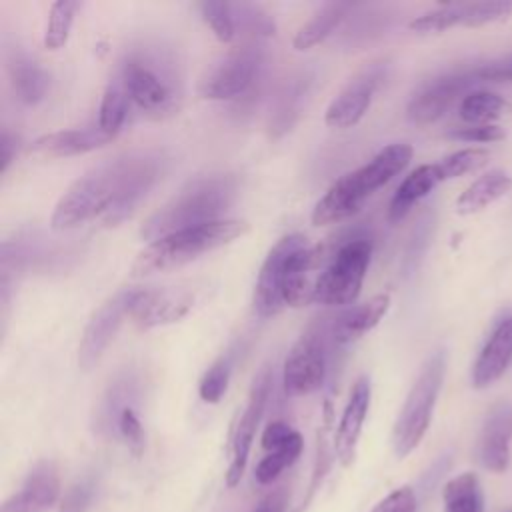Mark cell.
I'll return each instance as SVG.
<instances>
[{
    "mask_svg": "<svg viewBox=\"0 0 512 512\" xmlns=\"http://www.w3.org/2000/svg\"><path fill=\"white\" fill-rule=\"evenodd\" d=\"M328 334L330 330L324 324H312L290 348L282 370V384L290 396H304L322 386L326 378Z\"/></svg>",
    "mask_w": 512,
    "mask_h": 512,
    "instance_id": "cell-9",
    "label": "cell"
},
{
    "mask_svg": "<svg viewBox=\"0 0 512 512\" xmlns=\"http://www.w3.org/2000/svg\"><path fill=\"white\" fill-rule=\"evenodd\" d=\"M446 374V354L436 350L414 380L392 428V446L398 458L408 456L428 432L434 406Z\"/></svg>",
    "mask_w": 512,
    "mask_h": 512,
    "instance_id": "cell-6",
    "label": "cell"
},
{
    "mask_svg": "<svg viewBox=\"0 0 512 512\" xmlns=\"http://www.w3.org/2000/svg\"><path fill=\"white\" fill-rule=\"evenodd\" d=\"M238 192L232 174H210L188 182L174 198L156 210L140 228V236L154 242L162 236L222 220Z\"/></svg>",
    "mask_w": 512,
    "mask_h": 512,
    "instance_id": "cell-3",
    "label": "cell"
},
{
    "mask_svg": "<svg viewBox=\"0 0 512 512\" xmlns=\"http://www.w3.org/2000/svg\"><path fill=\"white\" fill-rule=\"evenodd\" d=\"M370 408V380L360 376L352 386L348 402L344 406L336 436H334V456L342 466H350L356 456L358 438Z\"/></svg>",
    "mask_w": 512,
    "mask_h": 512,
    "instance_id": "cell-19",
    "label": "cell"
},
{
    "mask_svg": "<svg viewBox=\"0 0 512 512\" xmlns=\"http://www.w3.org/2000/svg\"><path fill=\"white\" fill-rule=\"evenodd\" d=\"M372 258V240L366 236H352L328 250L316 286V304L346 306L352 304L364 284Z\"/></svg>",
    "mask_w": 512,
    "mask_h": 512,
    "instance_id": "cell-7",
    "label": "cell"
},
{
    "mask_svg": "<svg viewBox=\"0 0 512 512\" xmlns=\"http://www.w3.org/2000/svg\"><path fill=\"white\" fill-rule=\"evenodd\" d=\"M198 10L216 40H220L222 44H230L236 38V24L230 2H200Z\"/></svg>",
    "mask_w": 512,
    "mask_h": 512,
    "instance_id": "cell-36",
    "label": "cell"
},
{
    "mask_svg": "<svg viewBox=\"0 0 512 512\" xmlns=\"http://www.w3.org/2000/svg\"><path fill=\"white\" fill-rule=\"evenodd\" d=\"M512 188V178L504 170H490L474 180L456 200L458 214H474L508 194Z\"/></svg>",
    "mask_w": 512,
    "mask_h": 512,
    "instance_id": "cell-25",
    "label": "cell"
},
{
    "mask_svg": "<svg viewBox=\"0 0 512 512\" xmlns=\"http://www.w3.org/2000/svg\"><path fill=\"white\" fill-rule=\"evenodd\" d=\"M232 6V16L236 24V34H242L256 42L262 36H274L276 24L268 12H264L256 4L240 2V4H230Z\"/></svg>",
    "mask_w": 512,
    "mask_h": 512,
    "instance_id": "cell-33",
    "label": "cell"
},
{
    "mask_svg": "<svg viewBox=\"0 0 512 512\" xmlns=\"http://www.w3.org/2000/svg\"><path fill=\"white\" fill-rule=\"evenodd\" d=\"M510 110V104L496 92L486 90H474L466 94L460 102V118L468 122V126L478 124H492L496 118L506 114Z\"/></svg>",
    "mask_w": 512,
    "mask_h": 512,
    "instance_id": "cell-29",
    "label": "cell"
},
{
    "mask_svg": "<svg viewBox=\"0 0 512 512\" xmlns=\"http://www.w3.org/2000/svg\"><path fill=\"white\" fill-rule=\"evenodd\" d=\"M504 512H512V510H504Z\"/></svg>",
    "mask_w": 512,
    "mask_h": 512,
    "instance_id": "cell-48",
    "label": "cell"
},
{
    "mask_svg": "<svg viewBox=\"0 0 512 512\" xmlns=\"http://www.w3.org/2000/svg\"><path fill=\"white\" fill-rule=\"evenodd\" d=\"M310 82H312V78L308 74H296L286 80V84L278 92L274 112L270 118L272 136H280L292 128V124L296 122V118L300 114L302 102L308 94Z\"/></svg>",
    "mask_w": 512,
    "mask_h": 512,
    "instance_id": "cell-27",
    "label": "cell"
},
{
    "mask_svg": "<svg viewBox=\"0 0 512 512\" xmlns=\"http://www.w3.org/2000/svg\"><path fill=\"white\" fill-rule=\"evenodd\" d=\"M270 388H272V378L268 370H262L252 384L250 396H248V404L236 424V430L232 434V458H230V466L226 470V484L230 488H234L246 468L248 462V454H250V446L256 434V428L260 424V418L264 414L268 396H270Z\"/></svg>",
    "mask_w": 512,
    "mask_h": 512,
    "instance_id": "cell-14",
    "label": "cell"
},
{
    "mask_svg": "<svg viewBox=\"0 0 512 512\" xmlns=\"http://www.w3.org/2000/svg\"><path fill=\"white\" fill-rule=\"evenodd\" d=\"M132 296H134L132 288L118 290L88 320L78 344V366L82 370H90L102 358L104 350L108 348L118 328L122 326L124 316L126 314L130 316Z\"/></svg>",
    "mask_w": 512,
    "mask_h": 512,
    "instance_id": "cell-11",
    "label": "cell"
},
{
    "mask_svg": "<svg viewBox=\"0 0 512 512\" xmlns=\"http://www.w3.org/2000/svg\"><path fill=\"white\" fill-rule=\"evenodd\" d=\"M504 136H506V132L496 124L464 126V128H454L448 132V138L462 140V142H498Z\"/></svg>",
    "mask_w": 512,
    "mask_h": 512,
    "instance_id": "cell-41",
    "label": "cell"
},
{
    "mask_svg": "<svg viewBox=\"0 0 512 512\" xmlns=\"http://www.w3.org/2000/svg\"><path fill=\"white\" fill-rule=\"evenodd\" d=\"M8 76L16 98L24 104H38L48 92V72L20 50L8 56Z\"/></svg>",
    "mask_w": 512,
    "mask_h": 512,
    "instance_id": "cell-23",
    "label": "cell"
},
{
    "mask_svg": "<svg viewBox=\"0 0 512 512\" xmlns=\"http://www.w3.org/2000/svg\"><path fill=\"white\" fill-rule=\"evenodd\" d=\"M164 172L158 152H132L80 176L56 202L50 228L74 230L90 220L114 226L128 218Z\"/></svg>",
    "mask_w": 512,
    "mask_h": 512,
    "instance_id": "cell-1",
    "label": "cell"
},
{
    "mask_svg": "<svg viewBox=\"0 0 512 512\" xmlns=\"http://www.w3.org/2000/svg\"><path fill=\"white\" fill-rule=\"evenodd\" d=\"M412 154L410 144H388L364 166L338 178L312 208V224L328 226L354 216L376 190L386 186L410 164Z\"/></svg>",
    "mask_w": 512,
    "mask_h": 512,
    "instance_id": "cell-4",
    "label": "cell"
},
{
    "mask_svg": "<svg viewBox=\"0 0 512 512\" xmlns=\"http://www.w3.org/2000/svg\"><path fill=\"white\" fill-rule=\"evenodd\" d=\"M390 308V294H376L362 304L346 308L330 326V336L336 344H350L370 332Z\"/></svg>",
    "mask_w": 512,
    "mask_h": 512,
    "instance_id": "cell-22",
    "label": "cell"
},
{
    "mask_svg": "<svg viewBox=\"0 0 512 512\" xmlns=\"http://www.w3.org/2000/svg\"><path fill=\"white\" fill-rule=\"evenodd\" d=\"M442 182L436 164H422L412 170L402 184L396 188L390 206H388V220L400 222L424 196H428L438 184Z\"/></svg>",
    "mask_w": 512,
    "mask_h": 512,
    "instance_id": "cell-24",
    "label": "cell"
},
{
    "mask_svg": "<svg viewBox=\"0 0 512 512\" xmlns=\"http://www.w3.org/2000/svg\"><path fill=\"white\" fill-rule=\"evenodd\" d=\"M464 20V2L458 4H444L434 10H428L416 16L410 22V30L418 34H438L454 26H462Z\"/></svg>",
    "mask_w": 512,
    "mask_h": 512,
    "instance_id": "cell-34",
    "label": "cell"
},
{
    "mask_svg": "<svg viewBox=\"0 0 512 512\" xmlns=\"http://www.w3.org/2000/svg\"><path fill=\"white\" fill-rule=\"evenodd\" d=\"M512 364V316L504 318L488 336L482 346L474 368L472 384L474 388H486L504 376Z\"/></svg>",
    "mask_w": 512,
    "mask_h": 512,
    "instance_id": "cell-21",
    "label": "cell"
},
{
    "mask_svg": "<svg viewBox=\"0 0 512 512\" xmlns=\"http://www.w3.org/2000/svg\"><path fill=\"white\" fill-rule=\"evenodd\" d=\"M118 430L122 434V438L126 440L130 452L134 456H142L144 452V430L140 424V418L136 416V412L130 406H124L118 414Z\"/></svg>",
    "mask_w": 512,
    "mask_h": 512,
    "instance_id": "cell-39",
    "label": "cell"
},
{
    "mask_svg": "<svg viewBox=\"0 0 512 512\" xmlns=\"http://www.w3.org/2000/svg\"><path fill=\"white\" fill-rule=\"evenodd\" d=\"M230 382V364L224 358H218L202 376L198 394L204 402L216 404L224 396Z\"/></svg>",
    "mask_w": 512,
    "mask_h": 512,
    "instance_id": "cell-38",
    "label": "cell"
},
{
    "mask_svg": "<svg viewBox=\"0 0 512 512\" xmlns=\"http://www.w3.org/2000/svg\"><path fill=\"white\" fill-rule=\"evenodd\" d=\"M128 94L120 80L110 82L108 88L102 94L100 100V112H98V126L108 132L110 136H116L126 120L128 112Z\"/></svg>",
    "mask_w": 512,
    "mask_h": 512,
    "instance_id": "cell-32",
    "label": "cell"
},
{
    "mask_svg": "<svg viewBox=\"0 0 512 512\" xmlns=\"http://www.w3.org/2000/svg\"><path fill=\"white\" fill-rule=\"evenodd\" d=\"M430 232H432V220H422L420 226L414 230L412 242H410V250L406 254V264L408 266H416L428 240H430Z\"/></svg>",
    "mask_w": 512,
    "mask_h": 512,
    "instance_id": "cell-45",
    "label": "cell"
},
{
    "mask_svg": "<svg viewBox=\"0 0 512 512\" xmlns=\"http://www.w3.org/2000/svg\"><path fill=\"white\" fill-rule=\"evenodd\" d=\"M294 434H296V430L290 428L286 422L274 420V422H270V424L264 428L260 444H262V448H264L266 452H272V450L284 446Z\"/></svg>",
    "mask_w": 512,
    "mask_h": 512,
    "instance_id": "cell-44",
    "label": "cell"
},
{
    "mask_svg": "<svg viewBox=\"0 0 512 512\" xmlns=\"http://www.w3.org/2000/svg\"><path fill=\"white\" fill-rule=\"evenodd\" d=\"M444 512H484V494L474 472L458 474L442 490Z\"/></svg>",
    "mask_w": 512,
    "mask_h": 512,
    "instance_id": "cell-28",
    "label": "cell"
},
{
    "mask_svg": "<svg viewBox=\"0 0 512 512\" xmlns=\"http://www.w3.org/2000/svg\"><path fill=\"white\" fill-rule=\"evenodd\" d=\"M94 498V484L90 480H80L66 490L60 500L58 512H86Z\"/></svg>",
    "mask_w": 512,
    "mask_h": 512,
    "instance_id": "cell-40",
    "label": "cell"
},
{
    "mask_svg": "<svg viewBox=\"0 0 512 512\" xmlns=\"http://www.w3.org/2000/svg\"><path fill=\"white\" fill-rule=\"evenodd\" d=\"M488 158H490V152L484 148H464V150H458V152L446 156L436 166H438L440 178L444 182V180L458 178V176L480 170L488 162Z\"/></svg>",
    "mask_w": 512,
    "mask_h": 512,
    "instance_id": "cell-35",
    "label": "cell"
},
{
    "mask_svg": "<svg viewBox=\"0 0 512 512\" xmlns=\"http://www.w3.org/2000/svg\"><path fill=\"white\" fill-rule=\"evenodd\" d=\"M352 10V4L346 2H328L324 4L294 36L292 46L298 52L310 50L316 44L324 42L338 26L340 22L348 16V12Z\"/></svg>",
    "mask_w": 512,
    "mask_h": 512,
    "instance_id": "cell-26",
    "label": "cell"
},
{
    "mask_svg": "<svg viewBox=\"0 0 512 512\" xmlns=\"http://www.w3.org/2000/svg\"><path fill=\"white\" fill-rule=\"evenodd\" d=\"M326 246H304L298 250L290 264L284 284V302L292 308H302L314 302L318 278L322 272Z\"/></svg>",
    "mask_w": 512,
    "mask_h": 512,
    "instance_id": "cell-18",
    "label": "cell"
},
{
    "mask_svg": "<svg viewBox=\"0 0 512 512\" xmlns=\"http://www.w3.org/2000/svg\"><path fill=\"white\" fill-rule=\"evenodd\" d=\"M372 512H416V496L410 486H402L382 498Z\"/></svg>",
    "mask_w": 512,
    "mask_h": 512,
    "instance_id": "cell-42",
    "label": "cell"
},
{
    "mask_svg": "<svg viewBox=\"0 0 512 512\" xmlns=\"http://www.w3.org/2000/svg\"><path fill=\"white\" fill-rule=\"evenodd\" d=\"M480 84L476 68L458 70L444 74L428 82L420 92L414 94L406 108V116L414 124H432L462 96L470 94V88Z\"/></svg>",
    "mask_w": 512,
    "mask_h": 512,
    "instance_id": "cell-12",
    "label": "cell"
},
{
    "mask_svg": "<svg viewBox=\"0 0 512 512\" xmlns=\"http://www.w3.org/2000/svg\"><path fill=\"white\" fill-rule=\"evenodd\" d=\"M264 46L244 42L220 56L200 78L196 92L204 100L242 98L260 78L264 68Z\"/></svg>",
    "mask_w": 512,
    "mask_h": 512,
    "instance_id": "cell-8",
    "label": "cell"
},
{
    "mask_svg": "<svg viewBox=\"0 0 512 512\" xmlns=\"http://www.w3.org/2000/svg\"><path fill=\"white\" fill-rule=\"evenodd\" d=\"M512 404L498 400L486 414L478 436V460L490 472H504L510 464Z\"/></svg>",
    "mask_w": 512,
    "mask_h": 512,
    "instance_id": "cell-17",
    "label": "cell"
},
{
    "mask_svg": "<svg viewBox=\"0 0 512 512\" xmlns=\"http://www.w3.org/2000/svg\"><path fill=\"white\" fill-rule=\"evenodd\" d=\"M120 82L128 98L150 118H168L184 98V68L178 52L162 42H144L124 54Z\"/></svg>",
    "mask_w": 512,
    "mask_h": 512,
    "instance_id": "cell-2",
    "label": "cell"
},
{
    "mask_svg": "<svg viewBox=\"0 0 512 512\" xmlns=\"http://www.w3.org/2000/svg\"><path fill=\"white\" fill-rule=\"evenodd\" d=\"M78 8H80V2H74V0H56L50 4L48 22L44 30V48L60 50L68 42L70 28Z\"/></svg>",
    "mask_w": 512,
    "mask_h": 512,
    "instance_id": "cell-31",
    "label": "cell"
},
{
    "mask_svg": "<svg viewBox=\"0 0 512 512\" xmlns=\"http://www.w3.org/2000/svg\"><path fill=\"white\" fill-rule=\"evenodd\" d=\"M248 232V222L240 218H222L204 226L186 228L154 242H148L132 264V276H150L180 268L202 254L230 244Z\"/></svg>",
    "mask_w": 512,
    "mask_h": 512,
    "instance_id": "cell-5",
    "label": "cell"
},
{
    "mask_svg": "<svg viewBox=\"0 0 512 512\" xmlns=\"http://www.w3.org/2000/svg\"><path fill=\"white\" fill-rule=\"evenodd\" d=\"M286 504H288L286 492L284 490H274L252 512H284Z\"/></svg>",
    "mask_w": 512,
    "mask_h": 512,
    "instance_id": "cell-47",
    "label": "cell"
},
{
    "mask_svg": "<svg viewBox=\"0 0 512 512\" xmlns=\"http://www.w3.org/2000/svg\"><path fill=\"white\" fill-rule=\"evenodd\" d=\"M16 150H18V138L12 136L8 130H2V136H0V172L2 174L12 164Z\"/></svg>",
    "mask_w": 512,
    "mask_h": 512,
    "instance_id": "cell-46",
    "label": "cell"
},
{
    "mask_svg": "<svg viewBox=\"0 0 512 512\" xmlns=\"http://www.w3.org/2000/svg\"><path fill=\"white\" fill-rule=\"evenodd\" d=\"M512 14V2L492 0V2H464V20L462 26L478 28L488 22L506 18Z\"/></svg>",
    "mask_w": 512,
    "mask_h": 512,
    "instance_id": "cell-37",
    "label": "cell"
},
{
    "mask_svg": "<svg viewBox=\"0 0 512 512\" xmlns=\"http://www.w3.org/2000/svg\"><path fill=\"white\" fill-rule=\"evenodd\" d=\"M192 302V292L182 288H142L134 290L130 316L144 330L166 326L184 318Z\"/></svg>",
    "mask_w": 512,
    "mask_h": 512,
    "instance_id": "cell-15",
    "label": "cell"
},
{
    "mask_svg": "<svg viewBox=\"0 0 512 512\" xmlns=\"http://www.w3.org/2000/svg\"><path fill=\"white\" fill-rule=\"evenodd\" d=\"M384 78V66L376 64L358 72L330 102L324 114V122L330 128H352L368 112L372 98Z\"/></svg>",
    "mask_w": 512,
    "mask_h": 512,
    "instance_id": "cell-13",
    "label": "cell"
},
{
    "mask_svg": "<svg viewBox=\"0 0 512 512\" xmlns=\"http://www.w3.org/2000/svg\"><path fill=\"white\" fill-rule=\"evenodd\" d=\"M304 246H308L306 236L302 234H288L284 238H280L270 252L266 254L262 268L258 272L256 278V286H254V296H252V304H254V312L260 318H270L276 316L284 306V284H286V274H288V264L292 260V256L302 250Z\"/></svg>",
    "mask_w": 512,
    "mask_h": 512,
    "instance_id": "cell-10",
    "label": "cell"
},
{
    "mask_svg": "<svg viewBox=\"0 0 512 512\" xmlns=\"http://www.w3.org/2000/svg\"><path fill=\"white\" fill-rule=\"evenodd\" d=\"M480 82H512V54L484 66H476Z\"/></svg>",
    "mask_w": 512,
    "mask_h": 512,
    "instance_id": "cell-43",
    "label": "cell"
},
{
    "mask_svg": "<svg viewBox=\"0 0 512 512\" xmlns=\"http://www.w3.org/2000/svg\"><path fill=\"white\" fill-rule=\"evenodd\" d=\"M60 496V474L52 460L32 466L20 490L6 498L0 512H48Z\"/></svg>",
    "mask_w": 512,
    "mask_h": 512,
    "instance_id": "cell-16",
    "label": "cell"
},
{
    "mask_svg": "<svg viewBox=\"0 0 512 512\" xmlns=\"http://www.w3.org/2000/svg\"><path fill=\"white\" fill-rule=\"evenodd\" d=\"M304 448V440L300 436V432H296L284 446L268 452L254 470V476L260 484H272L288 466H292L298 456L302 454Z\"/></svg>",
    "mask_w": 512,
    "mask_h": 512,
    "instance_id": "cell-30",
    "label": "cell"
},
{
    "mask_svg": "<svg viewBox=\"0 0 512 512\" xmlns=\"http://www.w3.org/2000/svg\"><path fill=\"white\" fill-rule=\"evenodd\" d=\"M110 140H114V136L104 132L100 126L70 128V130H58V132L38 136L28 146V152L40 158H68V156H78V154H86L96 148H102Z\"/></svg>",
    "mask_w": 512,
    "mask_h": 512,
    "instance_id": "cell-20",
    "label": "cell"
}]
</instances>
